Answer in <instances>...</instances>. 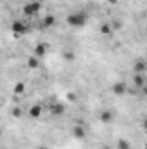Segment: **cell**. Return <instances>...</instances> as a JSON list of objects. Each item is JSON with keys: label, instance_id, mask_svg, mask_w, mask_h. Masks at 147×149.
Returning <instances> with one entry per match:
<instances>
[{"label": "cell", "instance_id": "obj_7", "mask_svg": "<svg viewBox=\"0 0 147 149\" xmlns=\"http://www.w3.org/2000/svg\"><path fill=\"white\" fill-rule=\"evenodd\" d=\"M133 70H135V73L142 74V73L147 70V61H135V64H133Z\"/></svg>", "mask_w": 147, "mask_h": 149}, {"label": "cell", "instance_id": "obj_21", "mask_svg": "<svg viewBox=\"0 0 147 149\" xmlns=\"http://www.w3.org/2000/svg\"><path fill=\"white\" fill-rule=\"evenodd\" d=\"M142 92H144V94L147 95V85H144V87H142Z\"/></svg>", "mask_w": 147, "mask_h": 149}, {"label": "cell", "instance_id": "obj_14", "mask_svg": "<svg viewBox=\"0 0 147 149\" xmlns=\"http://www.w3.org/2000/svg\"><path fill=\"white\" fill-rule=\"evenodd\" d=\"M54 24H55V17H54V16H50V14H49V16H45V17H43V26H47V28H49V26H54Z\"/></svg>", "mask_w": 147, "mask_h": 149}, {"label": "cell", "instance_id": "obj_5", "mask_svg": "<svg viewBox=\"0 0 147 149\" xmlns=\"http://www.w3.org/2000/svg\"><path fill=\"white\" fill-rule=\"evenodd\" d=\"M10 30H12V33H14V35H17V37H19V35H23V33H26V26H24L21 21H14V23H12V26H10Z\"/></svg>", "mask_w": 147, "mask_h": 149}, {"label": "cell", "instance_id": "obj_18", "mask_svg": "<svg viewBox=\"0 0 147 149\" xmlns=\"http://www.w3.org/2000/svg\"><path fill=\"white\" fill-rule=\"evenodd\" d=\"M12 116L21 118V109H19V108H14V109H12Z\"/></svg>", "mask_w": 147, "mask_h": 149}, {"label": "cell", "instance_id": "obj_2", "mask_svg": "<svg viewBox=\"0 0 147 149\" xmlns=\"http://www.w3.org/2000/svg\"><path fill=\"white\" fill-rule=\"evenodd\" d=\"M40 9H42V0H33V2H30L23 7V12L26 16H35Z\"/></svg>", "mask_w": 147, "mask_h": 149}, {"label": "cell", "instance_id": "obj_3", "mask_svg": "<svg viewBox=\"0 0 147 149\" xmlns=\"http://www.w3.org/2000/svg\"><path fill=\"white\" fill-rule=\"evenodd\" d=\"M50 113H52V116H62L66 113V106L61 104V102H55V104L50 106Z\"/></svg>", "mask_w": 147, "mask_h": 149}, {"label": "cell", "instance_id": "obj_9", "mask_svg": "<svg viewBox=\"0 0 147 149\" xmlns=\"http://www.w3.org/2000/svg\"><path fill=\"white\" fill-rule=\"evenodd\" d=\"M38 66H40V57L33 56V57L28 59V68H30V70H37Z\"/></svg>", "mask_w": 147, "mask_h": 149}, {"label": "cell", "instance_id": "obj_12", "mask_svg": "<svg viewBox=\"0 0 147 149\" xmlns=\"http://www.w3.org/2000/svg\"><path fill=\"white\" fill-rule=\"evenodd\" d=\"M112 31H114V30H112V26H111V24H102V26H101V33H102L104 37H111V35H112Z\"/></svg>", "mask_w": 147, "mask_h": 149}, {"label": "cell", "instance_id": "obj_17", "mask_svg": "<svg viewBox=\"0 0 147 149\" xmlns=\"http://www.w3.org/2000/svg\"><path fill=\"white\" fill-rule=\"evenodd\" d=\"M64 59L66 61H74V54L73 52H64Z\"/></svg>", "mask_w": 147, "mask_h": 149}, {"label": "cell", "instance_id": "obj_11", "mask_svg": "<svg viewBox=\"0 0 147 149\" xmlns=\"http://www.w3.org/2000/svg\"><path fill=\"white\" fill-rule=\"evenodd\" d=\"M133 83H135V87H139V88H142L146 83H144V76L142 74H139V73H135L133 74Z\"/></svg>", "mask_w": 147, "mask_h": 149}, {"label": "cell", "instance_id": "obj_8", "mask_svg": "<svg viewBox=\"0 0 147 149\" xmlns=\"http://www.w3.org/2000/svg\"><path fill=\"white\" fill-rule=\"evenodd\" d=\"M45 54H47V45H45V43H38L37 47H35V56L42 59Z\"/></svg>", "mask_w": 147, "mask_h": 149}, {"label": "cell", "instance_id": "obj_23", "mask_svg": "<svg viewBox=\"0 0 147 149\" xmlns=\"http://www.w3.org/2000/svg\"><path fill=\"white\" fill-rule=\"evenodd\" d=\"M38 149H47V148H38Z\"/></svg>", "mask_w": 147, "mask_h": 149}, {"label": "cell", "instance_id": "obj_15", "mask_svg": "<svg viewBox=\"0 0 147 149\" xmlns=\"http://www.w3.org/2000/svg\"><path fill=\"white\" fill-rule=\"evenodd\" d=\"M24 88H26V85H24L23 81H19V83L14 85V94H19V95H21V94L24 92Z\"/></svg>", "mask_w": 147, "mask_h": 149}, {"label": "cell", "instance_id": "obj_24", "mask_svg": "<svg viewBox=\"0 0 147 149\" xmlns=\"http://www.w3.org/2000/svg\"><path fill=\"white\" fill-rule=\"evenodd\" d=\"M146 61H147V54H146Z\"/></svg>", "mask_w": 147, "mask_h": 149}, {"label": "cell", "instance_id": "obj_19", "mask_svg": "<svg viewBox=\"0 0 147 149\" xmlns=\"http://www.w3.org/2000/svg\"><path fill=\"white\" fill-rule=\"evenodd\" d=\"M68 101L74 102V101H76V95H74V94H68Z\"/></svg>", "mask_w": 147, "mask_h": 149}, {"label": "cell", "instance_id": "obj_1", "mask_svg": "<svg viewBox=\"0 0 147 149\" xmlns=\"http://www.w3.org/2000/svg\"><path fill=\"white\" fill-rule=\"evenodd\" d=\"M68 24L73 26V28H81L87 24V14L85 12H74V14H69L68 16Z\"/></svg>", "mask_w": 147, "mask_h": 149}, {"label": "cell", "instance_id": "obj_22", "mask_svg": "<svg viewBox=\"0 0 147 149\" xmlns=\"http://www.w3.org/2000/svg\"><path fill=\"white\" fill-rule=\"evenodd\" d=\"M109 2H111V3H114V2H116V0H109Z\"/></svg>", "mask_w": 147, "mask_h": 149}, {"label": "cell", "instance_id": "obj_16", "mask_svg": "<svg viewBox=\"0 0 147 149\" xmlns=\"http://www.w3.org/2000/svg\"><path fill=\"white\" fill-rule=\"evenodd\" d=\"M118 148L119 149H130V142L128 141H119L118 142Z\"/></svg>", "mask_w": 147, "mask_h": 149}, {"label": "cell", "instance_id": "obj_4", "mask_svg": "<svg viewBox=\"0 0 147 149\" xmlns=\"http://www.w3.org/2000/svg\"><path fill=\"white\" fill-rule=\"evenodd\" d=\"M42 113H43L42 104H33V106L30 108V111H28V116H30V118H33V120H37V118L42 116Z\"/></svg>", "mask_w": 147, "mask_h": 149}, {"label": "cell", "instance_id": "obj_10", "mask_svg": "<svg viewBox=\"0 0 147 149\" xmlns=\"http://www.w3.org/2000/svg\"><path fill=\"white\" fill-rule=\"evenodd\" d=\"M73 135L76 137V139H85V128L83 127H74L73 128Z\"/></svg>", "mask_w": 147, "mask_h": 149}, {"label": "cell", "instance_id": "obj_13", "mask_svg": "<svg viewBox=\"0 0 147 149\" xmlns=\"http://www.w3.org/2000/svg\"><path fill=\"white\" fill-rule=\"evenodd\" d=\"M112 111H104L102 114H101V121H104V123H111L112 121Z\"/></svg>", "mask_w": 147, "mask_h": 149}, {"label": "cell", "instance_id": "obj_20", "mask_svg": "<svg viewBox=\"0 0 147 149\" xmlns=\"http://www.w3.org/2000/svg\"><path fill=\"white\" fill-rule=\"evenodd\" d=\"M142 125H144V130H146V132H147V116H146V118H144V123H142Z\"/></svg>", "mask_w": 147, "mask_h": 149}, {"label": "cell", "instance_id": "obj_6", "mask_svg": "<svg viewBox=\"0 0 147 149\" xmlns=\"http://www.w3.org/2000/svg\"><path fill=\"white\" fill-rule=\"evenodd\" d=\"M111 90H112V94H116V95H123V94L126 92V85H125L123 81H116V83L111 87Z\"/></svg>", "mask_w": 147, "mask_h": 149}]
</instances>
